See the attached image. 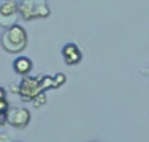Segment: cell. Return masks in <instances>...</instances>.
I'll use <instances>...</instances> for the list:
<instances>
[{"label":"cell","instance_id":"6da1fadb","mask_svg":"<svg viewBox=\"0 0 149 142\" xmlns=\"http://www.w3.org/2000/svg\"><path fill=\"white\" fill-rule=\"evenodd\" d=\"M1 44L7 51L10 52L21 51L27 44L26 30L19 24H13L8 27L1 36Z\"/></svg>","mask_w":149,"mask_h":142},{"label":"cell","instance_id":"277c9868","mask_svg":"<svg viewBox=\"0 0 149 142\" xmlns=\"http://www.w3.org/2000/svg\"><path fill=\"white\" fill-rule=\"evenodd\" d=\"M6 120L16 128H23L29 123L30 113L26 108H12L6 112Z\"/></svg>","mask_w":149,"mask_h":142},{"label":"cell","instance_id":"7a4b0ae2","mask_svg":"<svg viewBox=\"0 0 149 142\" xmlns=\"http://www.w3.org/2000/svg\"><path fill=\"white\" fill-rule=\"evenodd\" d=\"M17 12L24 20L45 17L49 15V8L44 0H42L41 2H38L37 0H22L17 6Z\"/></svg>","mask_w":149,"mask_h":142},{"label":"cell","instance_id":"52a82bcc","mask_svg":"<svg viewBox=\"0 0 149 142\" xmlns=\"http://www.w3.org/2000/svg\"><path fill=\"white\" fill-rule=\"evenodd\" d=\"M31 66H33L31 61L24 56L17 57L13 63V69L19 74H27L31 70Z\"/></svg>","mask_w":149,"mask_h":142},{"label":"cell","instance_id":"8fae6325","mask_svg":"<svg viewBox=\"0 0 149 142\" xmlns=\"http://www.w3.org/2000/svg\"><path fill=\"white\" fill-rule=\"evenodd\" d=\"M9 109V106H8V102L5 99H0V113H6L7 111Z\"/></svg>","mask_w":149,"mask_h":142},{"label":"cell","instance_id":"5b68a950","mask_svg":"<svg viewBox=\"0 0 149 142\" xmlns=\"http://www.w3.org/2000/svg\"><path fill=\"white\" fill-rule=\"evenodd\" d=\"M62 55L64 57V62L68 65H74L78 64L81 59V52L78 49V47L73 43H68L62 49Z\"/></svg>","mask_w":149,"mask_h":142},{"label":"cell","instance_id":"3957f363","mask_svg":"<svg viewBox=\"0 0 149 142\" xmlns=\"http://www.w3.org/2000/svg\"><path fill=\"white\" fill-rule=\"evenodd\" d=\"M17 93L23 101L33 100L40 92H43L40 85V78L24 76L17 87Z\"/></svg>","mask_w":149,"mask_h":142},{"label":"cell","instance_id":"4fadbf2b","mask_svg":"<svg viewBox=\"0 0 149 142\" xmlns=\"http://www.w3.org/2000/svg\"><path fill=\"white\" fill-rule=\"evenodd\" d=\"M5 97H6V92L2 87H0V99H5Z\"/></svg>","mask_w":149,"mask_h":142},{"label":"cell","instance_id":"30bf717a","mask_svg":"<svg viewBox=\"0 0 149 142\" xmlns=\"http://www.w3.org/2000/svg\"><path fill=\"white\" fill-rule=\"evenodd\" d=\"M33 102H34V107H41L43 106L45 102H47V97H45V93L44 92H40L34 99H33Z\"/></svg>","mask_w":149,"mask_h":142},{"label":"cell","instance_id":"7c38bea8","mask_svg":"<svg viewBox=\"0 0 149 142\" xmlns=\"http://www.w3.org/2000/svg\"><path fill=\"white\" fill-rule=\"evenodd\" d=\"M6 121V113H0V126H2Z\"/></svg>","mask_w":149,"mask_h":142},{"label":"cell","instance_id":"9c48e42d","mask_svg":"<svg viewBox=\"0 0 149 142\" xmlns=\"http://www.w3.org/2000/svg\"><path fill=\"white\" fill-rule=\"evenodd\" d=\"M40 85L42 91L44 92L45 90L52 88V77L51 76H43L40 78Z\"/></svg>","mask_w":149,"mask_h":142},{"label":"cell","instance_id":"ba28073f","mask_svg":"<svg viewBox=\"0 0 149 142\" xmlns=\"http://www.w3.org/2000/svg\"><path fill=\"white\" fill-rule=\"evenodd\" d=\"M66 80V77L64 73L58 72L52 77V88H57L59 86H62Z\"/></svg>","mask_w":149,"mask_h":142},{"label":"cell","instance_id":"8992f818","mask_svg":"<svg viewBox=\"0 0 149 142\" xmlns=\"http://www.w3.org/2000/svg\"><path fill=\"white\" fill-rule=\"evenodd\" d=\"M16 13H17V5L16 2L12 0H7L0 6V24L2 26L5 20H8L14 23L16 20ZM15 24V23H14Z\"/></svg>","mask_w":149,"mask_h":142}]
</instances>
